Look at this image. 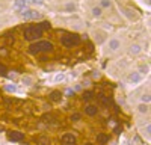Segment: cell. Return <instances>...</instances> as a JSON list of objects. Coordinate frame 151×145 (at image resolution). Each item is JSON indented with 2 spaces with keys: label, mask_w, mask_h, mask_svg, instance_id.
Returning a JSON list of instances; mask_svg holds the SVG:
<instances>
[{
  "label": "cell",
  "mask_w": 151,
  "mask_h": 145,
  "mask_svg": "<svg viewBox=\"0 0 151 145\" xmlns=\"http://www.w3.org/2000/svg\"><path fill=\"white\" fill-rule=\"evenodd\" d=\"M50 52H53V44L50 41H45V39L35 41L29 45L30 55H41V53H50Z\"/></svg>",
  "instance_id": "1"
},
{
  "label": "cell",
  "mask_w": 151,
  "mask_h": 145,
  "mask_svg": "<svg viewBox=\"0 0 151 145\" xmlns=\"http://www.w3.org/2000/svg\"><path fill=\"white\" fill-rule=\"evenodd\" d=\"M44 35V29L41 24H32L23 30V38L26 41H36Z\"/></svg>",
  "instance_id": "2"
},
{
  "label": "cell",
  "mask_w": 151,
  "mask_h": 145,
  "mask_svg": "<svg viewBox=\"0 0 151 145\" xmlns=\"http://www.w3.org/2000/svg\"><path fill=\"white\" fill-rule=\"evenodd\" d=\"M80 42H82V38L79 35H74V33L64 35L60 38V44L65 47H77V45H80Z\"/></svg>",
  "instance_id": "3"
},
{
  "label": "cell",
  "mask_w": 151,
  "mask_h": 145,
  "mask_svg": "<svg viewBox=\"0 0 151 145\" xmlns=\"http://www.w3.org/2000/svg\"><path fill=\"white\" fill-rule=\"evenodd\" d=\"M60 144L62 145H77V138L73 133H65L60 138Z\"/></svg>",
  "instance_id": "4"
},
{
  "label": "cell",
  "mask_w": 151,
  "mask_h": 145,
  "mask_svg": "<svg viewBox=\"0 0 151 145\" xmlns=\"http://www.w3.org/2000/svg\"><path fill=\"white\" fill-rule=\"evenodd\" d=\"M41 15L38 11H33V9H27V11H23V18L24 20H38Z\"/></svg>",
  "instance_id": "5"
},
{
  "label": "cell",
  "mask_w": 151,
  "mask_h": 145,
  "mask_svg": "<svg viewBox=\"0 0 151 145\" xmlns=\"http://www.w3.org/2000/svg\"><path fill=\"white\" fill-rule=\"evenodd\" d=\"M8 139L11 142H21L24 139V135L21 131H9L8 133Z\"/></svg>",
  "instance_id": "6"
},
{
  "label": "cell",
  "mask_w": 151,
  "mask_h": 145,
  "mask_svg": "<svg viewBox=\"0 0 151 145\" xmlns=\"http://www.w3.org/2000/svg\"><path fill=\"white\" fill-rule=\"evenodd\" d=\"M107 47H109L110 52H116V50H119V48H121V41L118 38H112V39H109Z\"/></svg>",
  "instance_id": "7"
},
{
  "label": "cell",
  "mask_w": 151,
  "mask_h": 145,
  "mask_svg": "<svg viewBox=\"0 0 151 145\" xmlns=\"http://www.w3.org/2000/svg\"><path fill=\"white\" fill-rule=\"evenodd\" d=\"M127 80H129V83L136 85V83H141V82H142V76H141L137 71H134V72H130V74H129Z\"/></svg>",
  "instance_id": "8"
},
{
  "label": "cell",
  "mask_w": 151,
  "mask_h": 145,
  "mask_svg": "<svg viewBox=\"0 0 151 145\" xmlns=\"http://www.w3.org/2000/svg\"><path fill=\"white\" fill-rule=\"evenodd\" d=\"M85 113L86 115H89V116H95L97 113H98V107L95 106V104H86L85 106Z\"/></svg>",
  "instance_id": "9"
},
{
  "label": "cell",
  "mask_w": 151,
  "mask_h": 145,
  "mask_svg": "<svg viewBox=\"0 0 151 145\" xmlns=\"http://www.w3.org/2000/svg\"><path fill=\"white\" fill-rule=\"evenodd\" d=\"M48 98L52 100L53 103H59L62 100V92L60 91H52V92H50V95H48Z\"/></svg>",
  "instance_id": "10"
},
{
  "label": "cell",
  "mask_w": 151,
  "mask_h": 145,
  "mask_svg": "<svg viewBox=\"0 0 151 145\" xmlns=\"http://www.w3.org/2000/svg\"><path fill=\"white\" fill-rule=\"evenodd\" d=\"M136 109L141 115H148L150 113V104H147V103H139Z\"/></svg>",
  "instance_id": "11"
},
{
  "label": "cell",
  "mask_w": 151,
  "mask_h": 145,
  "mask_svg": "<svg viewBox=\"0 0 151 145\" xmlns=\"http://www.w3.org/2000/svg\"><path fill=\"white\" fill-rule=\"evenodd\" d=\"M26 6H27V0H15L14 2V9L15 11H24Z\"/></svg>",
  "instance_id": "12"
},
{
  "label": "cell",
  "mask_w": 151,
  "mask_h": 145,
  "mask_svg": "<svg viewBox=\"0 0 151 145\" xmlns=\"http://www.w3.org/2000/svg\"><path fill=\"white\" fill-rule=\"evenodd\" d=\"M141 52H142V48H141V45H139V44H133V45H130V48H129V53H130L132 56L139 55Z\"/></svg>",
  "instance_id": "13"
},
{
  "label": "cell",
  "mask_w": 151,
  "mask_h": 145,
  "mask_svg": "<svg viewBox=\"0 0 151 145\" xmlns=\"http://www.w3.org/2000/svg\"><path fill=\"white\" fill-rule=\"evenodd\" d=\"M141 133H142V136H144L147 141H150V138H151V126H150V123L141 130Z\"/></svg>",
  "instance_id": "14"
},
{
  "label": "cell",
  "mask_w": 151,
  "mask_h": 145,
  "mask_svg": "<svg viewBox=\"0 0 151 145\" xmlns=\"http://www.w3.org/2000/svg\"><path fill=\"white\" fill-rule=\"evenodd\" d=\"M137 72H139L141 76L148 74V72H150V65H148V64H141V65H139V70H137Z\"/></svg>",
  "instance_id": "15"
},
{
  "label": "cell",
  "mask_w": 151,
  "mask_h": 145,
  "mask_svg": "<svg viewBox=\"0 0 151 145\" xmlns=\"http://www.w3.org/2000/svg\"><path fill=\"white\" fill-rule=\"evenodd\" d=\"M98 101H100V104H101V106L107 107L109 106V97H106L104 94H100L98 95Z\"/></svg>",
  "instance_id": "16"
},
{
  "label": "cell",
  "mask_w": 151,
  "mask_h": 145,
  "mask_svg": "<svg viewBox=\"0 0 151 145\" xmlns=\"http://www.w3.org/2000/svg\"><path fill=\"white\" fill-rule=\"evenodd\" d=\"M82 98H83L85 101H91L92 98H95V94H94L92 91H85V92H83V97H82Z\"/></svg>",
  "instance_id": "17"
},
{
  "label": "cell",
  "mask_w": 151,
  "mask_h": 145,
  "mask_svg": "<svg viewBox=\"0 0 151 145\" xmlns=\"http://www.w3.org/2000/svg\"><path fill=\"white\" fill-rule=\"evenodd\" d=\"M21 83L24 85V86H30V85L33 83V79L30 76H23L21 77Z\"/></svg>",
  "instance_id": "18"
},
{
  "label": "cell",
  "mask_w": 151,
  "mask_h": 145,
  "mask_svg": "<svg viewBox=\"0 0 151 145\" xmlns=\"http://www.w3.org/2000/svg\"><path fill=\"white\" fill-rule=\"evenodd\" d=\"M97 142H100V144H106V142H109V136L104 135V133H100V135H97Z\"/></svg>",
  "instance_id": "19"
},
{
  "label": "cell",
  "mask_w": 151,
  "mask_h": 145,
  "mask_svg": "<svg viewBox=\"0 0 151 145\" xmlns=\"http://www.w3.org/2000/svg\"><path fill=\"white\" fill-rule=\"evenodd\" d=\"M92 15L94 17H101L103 15V9L100 8V6H94L92 8Z\"/></svg>",
  "instance_id": "20"
},
{
  "label": "cell",
  "mask_w": 151,
  "mask_h": 145,
  "mask_svg": "<svg viewBox=\"0 0 151 145\" xmlns=\"http://www.w3.org/2000/svg\"><path fill=\"white\" fill-rule=\"evenodd\" d=\"M112 6V2L110 0H100V8L104 9V8H110Z\"/></svg>",
  "instance_id": "21"
},
{
  "label": "cell",
  "mask_w": 151,
  "mask_h": 145,
  "mask_svg": "<svg viewBox=\"0 0 151 145\" xmlns=\"http://www.w3.org/2000/svg\"><path fill=\"white\" fill-rule=\"evenodd\" d=\"M150 101H151V95H150V94H144V95L141 97V103H147V104H150Z\"/></svg>",
  "instance_id": "22"
},
{
  "label": "cell",
  "mask_w": 151,
  "mask_h": 145,
  "mask_svg": "<svg viewBox=\"0 0 151 145\" xmlns=\"http://www.w3.org/2000/svg\"><path fill=\"white\" fill-rule=\"evenodd\" d=\"M67 12H73V11H76V5L73 3V2H70V3H67L65 5V8H64Z\"/></svg>",
  "instance_id": "23"
},
{
  "label": "cell",
  "mask_w": 151,
  "mask_h": 145,
  "mask_svg": "<svg viewBox=\"0 0 151 145\" xmlns=\"http://www.w3.org/2000/svg\"><path fill=\"white\" fill-rule=\"evenodd\" d=\"M80 119H82V113H79V112H74L71 115V121H74V123H77V121H80Z\"/></svg>",
  "instance_id": "24"
},
{
  "label": "cell",
  "mask_w": 151,
  "mask_h": 145,
  "mask_svg": "<svg viewBox=\"0 0 151 145\" xmlns=\"http://www.w3.org/2000/svg\"><path fill=\"white\" fill-rule=\"evenodd\" d=\"M65 80V74L64 72H58V74L55 76V82H64Z\"/></svg>",
  "instance_id": "25"
},
{
  "label": "cell",
  "mask_w": 151,
  "mask_h": 145,
  "mask_svg": "<svg viewBox=\"0 0 151 145\" xmlns=\"http://www.w3.org/2000/svg\"><path fill=\"white\" fill-rule=\"evenodd\" d=\"M8 72H9V71H8V68H6L3 64H0V74H2V76H6Z\"/></svg>",
  "instance_id": "26"
},
{
  "label": "cell",
  "mask_w": 151,
  "mask_h": 145,
  "mask_svg": "<svg viewBox=\"0 0 151 145\" xmlns=\"http://www.w3.org/2000/svg\"><path fill=\"white\" fill-rule=\"evenodd\" d=\"M5 89L8 92H15L17 91V86H15V85H8V86H5Z\"/></svg>",
  "instance_id": "27"
},
{
  "label": "cell",
  "mask_w": 151,
  "mask_h": 145,
  "mask_svg": "<svg viewBox=\"0 0 151 145\" xmlns=\"http://www.w3.org/2000/svg\"><path fill=\"white\" fill-rule=\"evenodd\" d=\"M33 5H44V0H32Z\"/></svg>",
  "instance_id": "28"
},
{
  "label": "cell",
  "mask_w": 151,
  "mask_h": 145,
  "mask_svg": "<svg viewBox=\"0 0 151 145\" xmlns=\"http://www.w3.org/2000/svg\"><path fill=\"white\" fill-rule=\"evenodd\" d=\"M6 76H8V79H11V80H15V79H17V76L14 74V72H12V74H6Z\"/></svg>",
  "instance_id": "29"
},
{
  "label": "cell",
  "mask_w": 151,
  "mask_h": 145,
  "mask_svg": "<svg viewBox=\"0 0 151 145\" xmlns=\"http://www.w3.org/2000/svg\"><path fill=\"white\" fill-rule=\"evenodd\" d=\"M67 95H74V91H73V89H68V91H67Z\"/></svg>",
  "instance_id": "30"
},
{
  "label": "cell",
  "mask_w": 151,
  "mask_h": 145,
  "mask_svg": "<svg viewBox=\"0 0 151 145\" xmlns=\"http://www.w3.org/2000/svg\"><path fill=\"white\" fill-rule=\"evenodd\" d=\"M85 145H94V144H85Z\"/></svg>",
  "instance_id": "31"
},
{
  "label": "cell",
  "mask_w": 151,
  "mask_h": 145,
  "mask_svg": "<svg viewBox=\"0 0 151 145\" xmlns=\"http://www.w3.org/2000/svg\"><path fill=\"white\" fill-rule=\"evenodd\" d=\"M0 131H3V128H2V127H0Z\"/></svg>",
  "instance_id": "32"
}]
</instances>
